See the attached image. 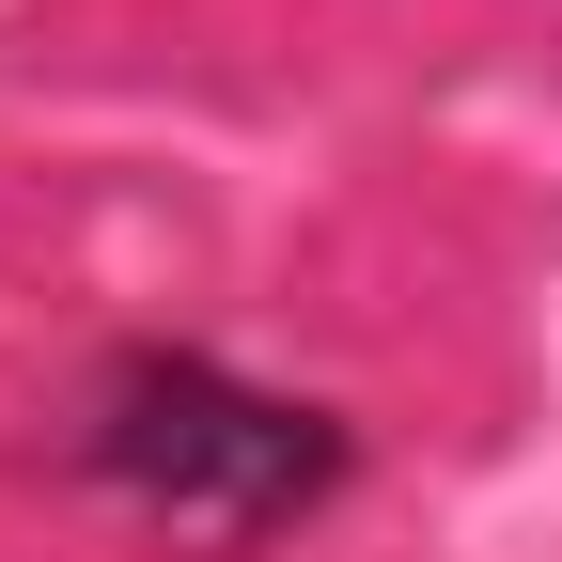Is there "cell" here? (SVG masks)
Returning a JSON list of instances; mask_svg holds the SVG:
<instances>
[{
	"label": "cell",
	"mask_w": 562,
	"mask_h": 562,
	"mask_svg": "<svg viewBox=\"0 0 562 562\" xmlns=\"http://www.w3.org/2000/svg\"><path fill=\"white\" fill-rule=\"evenodd\" d=\"M63 453L79 484H110L125 516H157L172 547L235 562V547H281L297 516H328L360 484V422L313 406V391H266L203 344H110L94 391L63 406Z\"/></svg>",
	"instance_id": "cell-1"
}]
</instances>
